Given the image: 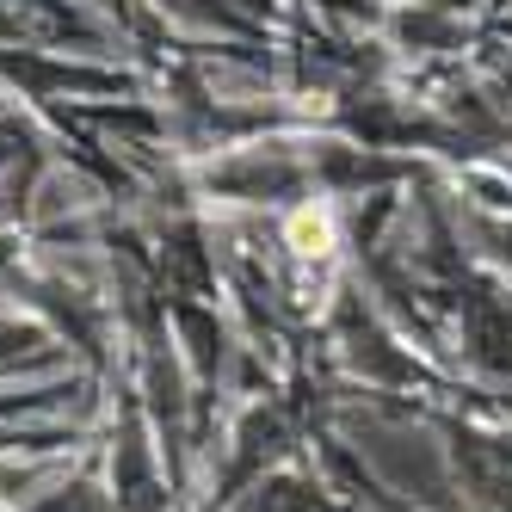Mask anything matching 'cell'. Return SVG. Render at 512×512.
<instances>
[{"instance_id":"cell-1","label":"cell","mask_w":512,"mask_h":512,"mask_svg":"<svg viewBox=\"0 0 512 512\" xmlns=\"http://www.w3.org/2000/svg\"><path fill=\"white\" fill-rule=\"evenodd\" d=\"M284 241L297 247V260H327V253H334V216H327L321 204H303V210H290V223H284Z\"/></svg>"}]
</instances>
